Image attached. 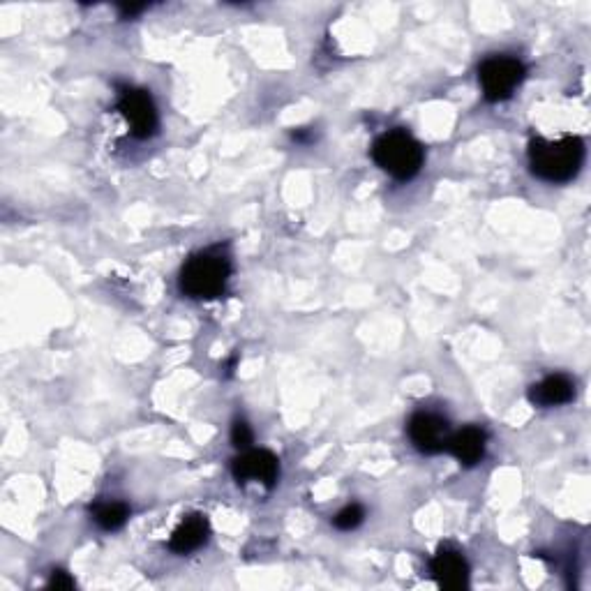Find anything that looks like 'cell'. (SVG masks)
<instances>
[{"mask_svg": "<svg viewBox=\"0 0 591 591\" xmlns=\"http://www.w3.org/2000/svg\"><path fill=\"white\" fill-rule=\"evenodd\" d=\"M231 264L218 252H199L187 259L181 271V291L197 301L218 298L227 287Z\"/></svg>", "mask_w": 591, "mask_h": 591, "instance_id": "3957f363", "label": "cell"}, {"mask_svg": "<svg viewBox=\"0 0 591 591\" xmlns=\"http://www.w3.org/2000/svg\"><path fill=\"white\" fill-rule=\"evenodd\" d=\"M231 471H234L238 485L257 481L271 490L280 476V462L271 451H261V448L259 451H250L248 448L234 460Z\"/></svg>", "mask_w": 591, "mask_h": 591, "instance_id": "52a82bcc", "label": "cell"}, {"mask_svg": "<svg viewBox=\"0 0 591 591\" xmlns=\"http://www.w3.org/2000/svg\"><path fill=\"white\" fill-rule=\"evenodd\" d=\"M430 568L441 589L458 591L469 585V564L458 550L441 548L437 555L432 557Z\"/></svg>", "mask_w": 591, "mask_h": 591, "instance_id": "ba28073f", "label": "cell"}, {"mask_svg": "<svg viewBox=\"0 0 591 591\" xmlns=\"http://www.w3.org/2000/svg\"><path fill=\"white\" fill-rule=\"evenodd\" d=\"M93 520L100 525L104 531H116L121 529L127 518H130V508H127L123 501H100L91 508Z\"/></svg>", "mask_w": 591, "mask_h": 591, "instance_id": "7c38bea8", "label": "cell"}, {"mask_svg": "<svg viewBox=\"0 0 591 591\" xmlns=\"http://www.w3.org/2000/svg\"><path fill=\"white\" fill-rule=\"evenodd\" d=\"M485 446H488V435H485V430L476 428V425H469V428H462L460 432L451 435L446 451L453 453L460 465L474 467L483 460Z\"/></svg>", "mask_w": 591, "mask_h": 591, "instance_id": "9c48e42d", "label": "cell"}, {"mask_svg": "<svg viewBox=\"0 0 591 591\" xmlns=\"http://www.w3.org/2000/svg\"><path fill=\"white\" fill-rule=\"evenodd\" d=\"M118 111L130 123L132 137L148 139L157 130V109L153 97L141 88H123L118 97Z\"/></svg>", "mask_w": 591, "mask_h": 591, "instance_id": "5b68a950", "label": "cell"}, {"mask_svg": "<svg viewBox=\"0 0 591 591\" xmlns=\"http://www.w3.org/2000/svg\"><path fill=\"white\" fill-rule=\"evenodd\" d=\"M118 10H121L123 19H132V17H137L139 12H144L146 5H118Z\"/></svg>", "mask_w": 591, "mask_h": 591, "instance_id": "2e32d148", "label": "cell"}, {"mask_svg": "<svg viewBox=\"0 0 591 591\" xmlns=\"http://www.w3.org/2000/svg\"><path fill=\"white\" fill-rule=\"evenodd\" d=\"M363 518H365L363 506L349 504V506H344L338 515H335L333 525L338 527L340 531H351V529H356L358 525H361Z\"/></svg>", "mask_w": 591, "mask_h": 591, "instance_id": "4fadbf2b", "label": "cell"}, {"mask_svg": "<svg viewBox=\"0 0 591 591\" xmlns=\"http://www.w3.org/2000/svg\"><path fill=\"white\" fill-rule=\"evenodd\" d=\"M525 65L513 56H492L478 67L483 95L488 102L508 100L522 81H525Z\"/></svg>", "mask_w": 591, "mask_h": 591, "instance_id": "277c9868", "label": "cell"}, {"mask_svg": "<svg viewBox=\"0 0 591 591\" xmlns=\"http://www.w3.org/2000/svg\"><path fill=\"white\" fill-rule=\"evenodd\" d=\"M252 439H254V435H252L250 425L241 421V418L234 421V425H231V444H234L236 448H241V451H248V448L252 446Z\"/></svg>", "mask_w": 591, "mask_h": 591, "instance_id": "5bb4252c", "label": "cell"}, {"mask_svg": "<svg viewBox=\"0 0 591 591\" xmlns=\"http://www.w3.org/2000/svg\"><path fill=\"white\" fill-rule=\"evenodd\" d=\"M575 398V386L566 374H550L529 388V400L538 407H559Z\"/></svg>", "mask_w": 591, "mask_h": 591, "instance_id": "30bf717a", "label": "cell"}, {"mask_svg": "<svg viewBox=\"0 0 591 591\" xmlns=\"http://www.w3.org/2000/svg\"><path fill=\"white\" fill-rule=\"evenodd\" d=\"M409 439L421 453L435 455L446 451L448 439H451V425L439 414L418 411L409 421Z\"/></svg>", "mask_w": 591, "mask_h": 591, "instance_id": "8992f818", "label": "cell"}, {"mask_svg": "<svg viewBox=\"0 0 591 591\" xmlns=\"http://www.w3.org/2000/svg\"><path fill=\"white\" fill-rule=\"evenodd\" d=\"M74 580L65 571H54L49 580V589H72Z\"/></svg>", "mask_w": 591, "mask_h": 591, "instance_id": "9a60e30c", "label": "cell"}, {"mask_svg": "<svg viewBox=\"0 0 591 591\" xmlns=\"http://www.w3.org/2000/svg\"><path fill=\"white\" fill-rule=\"evenodd\" d=\"M208 534H211V527H208L206 515H187L174 531V536H171L169 548L174 550L176 555H190V552L199 550L201 545L208 541Z\"/></svg>", "mask_w": 591, "mask_h": 591, "instance_id": "8fae6325", "label": "cell"}, {"mask_svg": "<svg viewBox=\"0 0 591 591\" xmlns=\"http://www.w3.org/2000/svg\"><path fill=\"white\" fill-rule=\"evenodd\" d=\"M372 157L395 181H411L423 167V146L405 130H391L372 144Z\"/></svg>", "mask_w": 591, "mask_h": 591, "instance_id": "7a4b0ae2", "label": "cell"}, {"mask_svg": "<svg viewBox=\"0 0 591 591\" xmlns=\"http://www.w3.org/2000/svg\"><path fill=\"white\" fill-rule=\"evenodd\" d=\"M585 162V144L578 137L559 141L534 139L529 144V164L538 178L548 183H566L578 176Z\"/></svg>", "mask_w": 591, "mask_h": 591, "instance_id": "6da1fadb", "label": "cell"}]
</instances>
